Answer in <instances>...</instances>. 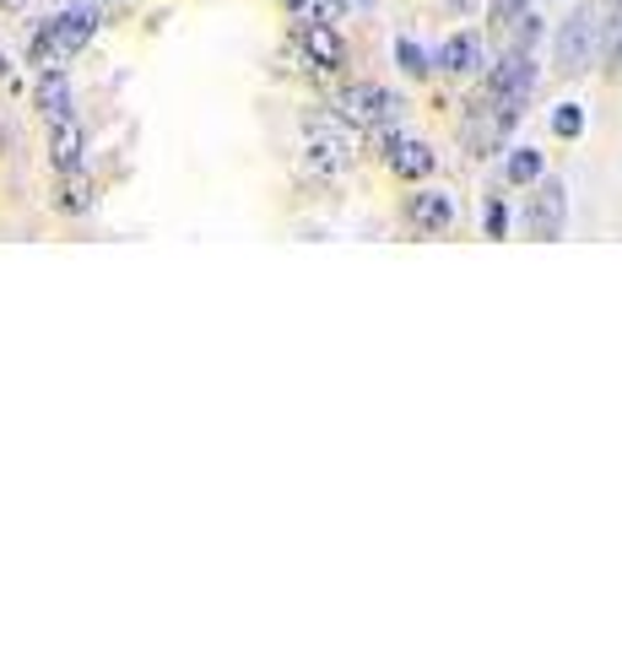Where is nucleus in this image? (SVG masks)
<instances>
[{"label": "nucleus", "instance_id": "12", "mask_svg": "<svg viewBox=\"0 0 622 649\" xmlns=\"http://www.w3.org/2000/svg\"><path fill=\"white\" fill-rule=\"evenodd\" d=\"M54 206H60V211H71V217H76V211H87V206H93V179H87L82 168H71V173L60 179V189H54Z\"/></svg>", "mask_w": 622, "mask_h": 649}, {"label": "nucleus", "instance_id": "8", "mask_svg": "<svg viewBox=\"0 0 622 649\" xmlns=\"http://www.w3.org/2000/svg\"><path fill=\"white\" fill-rule=\"evenodd\" d=\"M412 222H417V233H450L455 228V200L444 195V189H417L412 195Z\"/></svg>", "mask_w": 622, "mask_h": 649}, {"label": "nucleus", "instance_id": "10", "mask_svg": "<svg viewBox=\"0 0 622 649\" xmlns=\"http://www.w3.org/2000/svg\"><path fill=\"white\" fill-rule=\"evenodd\" d=\"M439 65H444L450 76H471V71L481 65V44H476L471 33H455V38H444V49H439Z\"/></svg>", "mask_w": 622, "mask_h": 649}, {"label": "nucleus", "instance_id": "2", "mask_svg": "<svg viewBox=\"0 0 622 649\" xmlns=\"http://www.w3.org/2000/svg\"><path fill=\"white\" fill-rule=\"evenodd\" d=\"M552 54H558V71H563V76L590 71V60L601 54V22H596V11H590V5H580V11H569V16H563Z\"/></svg>", "mask_w": 622, "mask_h": 649}, {"label": "nucleus", "instance_id": "7", "mask_svg": "<svg viewBox=\"0 0 622 649\" xmlns=\"http://www.w3.org/2000/svg\"><path fill=\"white\" fill-rule=\"evenodd\" d=\"M379 158L390 162V173H395V179H412V184L434 173V147H428V142H406V136H395Z\"/></svg>", "mask_w": 622, "mask_h": 649}, {"label": "nucleus", "instance_id": "16", "mask_svg": "<svg viewBox=\"0 0 622 649\" xmlns=\"http://www.w3.org/2000/svg\"><path fill=\"white\" fill-rule=\"evenodd\" d=\"M601 27H607V38H601V54H607L612 65H622V0L612 5V16H607Z\"/></svg>", "mask_w": 622, "mask_h": 649}, {"label": "nucleus", "instance_id": "20", "mask_svg": "<svg viewBox=\"0 0 622 649\" xmlns=\"http://www.w3.org/2000/svg\"><path fill=\"white\" fill-rule=\"evenodd\" d=\"M503 233H509V211L492 200V206H487V238H503Z\"/></svg>", "mask_w": 622, "mask_h": 649}, {"label": "nucleus", "instance_id": "15", "mask_svg": "<svg viewBox=\"0 0 622 649\" xmlns=\"http://www.w3.org/2000/svg\"><path fill=\"white\" fill-rule=\"evenodd\" d=\"M395 60H401V71H406V76H428V71H434L428 49H423V44H412V38H401V44H395Z\"/></svg>", "mask_w": 622, "mask_h": 649}, {"label": "nucleus", "instance_id": "5", "mask_svg": "<svg viewBox=\"0 0 622 649\" xmlns=\"http://www.w3.org/2000/svg\"><path fill=\"white\" fill-rule=\"evenodd\" d=\"M563 222H569V189H563V179H547L530 195L525 228H530V238H563Z\"/></svg>", "mask_w": 622, "mask_h": 649}, {"label": "nucleus", "instance_id": "1", "mask_svg": "<svg viewBox=\"0 0 622 649\" xmlns=\"http://www.w3.org/2000/svg\"><path fill=\"white\" fill-rule=\"evenodd\" d=\"M93 27H98V16L93 11H60V16H49L38 33H33V44H27V60L33 65H44V71H60L87 38H93Z\"/></svg>", "mask_w": 622, "mask_h": 649}, {"label": "nucleus", "instance_id": "4", "mask_svg": "<svg viewBox=\"0 0 622 649\" xmlns=\"http://www.w3.org/2000/svg\"><path fill=\"white\" fill-rule=\"evenodd\" d=\"M309 131V152H304V168H309L314 179H330V173H341L346 162H352V142L330 125V120H309L304 125Z\"/></svg>", "mask_w": 622, "mask_h": 649}, {"label": "nucleus", "instance_id": "18", "mask_svg": "<svg viewBox=\"0 0 622 649\" xmlns=\"http://www.w3.org/2000/svg\"><path fill=\"white\" fill-rule=\"evenodd\" d=\"M509 179L514 184H536L541 179V152H514L509 158Z\"/></svg>", "mask_w": 622, "mask_h": 649}, {"label": "nucleus", "instance_id": "6", "mask_svg": "<svg viewBox=\"0 0 622 649\" xmlns=\"http://www.w3.org/2000/svg\"><path fill=\"white\" fill-rule=\"evenodd\" d=\"M298 49H304L309 71H341V65H346V44H341L325 22H304V27H298Z\"/></svg>", "mask_w": 622, "mask_h": 649}, {"label": "nucleus", "instance_id": "14", "mask_svg": "<svg viewBox=\"0 0 622 649\" xmlns=\"http://www.w3.org/2000/svg\"><path fill=\"white\" fill-rule=\"evenodd\" d=\"M288 11L298 16V22H341V11H346V0H288Z\"/></svg>", "mask_w": 622, "mask_h": 649}, {"label": "nucleus", "instance_id": "23", "mask_svg": "<svg viewBox=\"0 0 622 649\" xmlns=\"http://www.w3.org/2000/svg\"><path fill=\"white\" fill-rule=\"evenodd\" d=\"M450 5H466V0H450Z\"/></svg>", "mask_w": 622, "mask_h": 649}, {"label": "nucleus", "instance_id": "21", "mask_svg": "<svg viewBox=\"0 0 622 649\" xmlns=\"http://www.w3.org/2000/svg\"><path fill=\"white\" fill-rule=\"evenodd\" d=\"M22 5H27V0H0V11H22Z\"/></svg>", "mask_w": 622, "mask_h": 649}, {"label": "nucleus", "instance_id": "22", "mask_svg": "<svg viewBox=\"0 0 622 649\" xmlns=\"http://www.w3.org/2000/svg\"><path fill=\"white\" fill-rule=\"evenodd\" d=\"M5 147H11V136H5V125H0V152H5Z\"/></svg>", "mask_w": 622, "mask_h": 649}, {"label": "nucleus", "instance_id": "9", "mask_svg": "<svg viewBox=\"0 0 622 649\" xmlns=\"http://www.w3.org/2000/svg\"><path fill=\"white\" fill-rule=\"evenodd\" d=\"M82 152H87L82 125H76V120H49V162H54L60 173H71V168H82Z\"/></svg>", "mask_w": 622, "mask_h": 649}, {"label": "nucleus", "instance_id": "3", "mask_svg": "<svg viewBox=\"0 0 622 649\" xmlns=\"http://www.w3.org/2000/svg\"><path fill=\"white\" fill-rule=\"evenodd\" d=\"M336 109H341V120L357 125V131H379V125H395V120H401V98H395L390 87H379V82H352V87H341Z\"/></svg>", "mask_w": 622, "mask_h": 649}, {"label": "nucleus", "instance_id": "13", "mask_svg": "<svg viewBox=\"0 0 622 649\" xmlns=\"http://www.w3.org/2000/svg\"><path fill=\"white\" fill-rule=\"evenodd\" d=\"M503 136H509V131H503V125L492 120V109H481V114H476V120L466 125L471 152H498V142H503Z\"/></svg>", "mask_w": 622, "mask_h": 649}, {"label": "nucleus", "instance_id": "11", "mask_svg": "<svg viewBox=\"0 0 622 649\" xmlns=\"http://www.w3.org/2000/svg\"><path fill=\"white\" fill-rule=\"evenodd\" d=\"M38 109H44V120H71V82H65L60 71H44V82H38Z\"/></svg>", "mask_w": 622, "mask_h": 649}, {"label": "nucleus", "instance_id": "19", "mask_svg": "<svg viewBox=\"0 0 622 649\" xmlns=\"http://www.w3.org/2000/svg\"><path fill=\"white\" fill-rule=\"evenodd\" d=\"M525 11H530V0H492V27H498V33H509Z\"/></svg>", "mask_w": 622, "mask_h": 649}, {"label": "nucleus", "instance_id": "17", "mask_svg": "<svg viewBox=\"0 0 622 649\" xmlns=\"http://www.w3.org/2000/svg\"><path fill=\"white\" fill-rule=\"evenodd\" d=\"M552 131H558L563 142H574V136L585 131V109H580V103H563V109L552 114Z\"/></svg>", "mask_w": 622, "mask_h": 649}]
</instances>
